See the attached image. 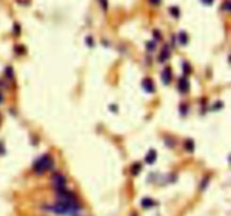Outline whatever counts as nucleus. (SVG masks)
I'll list each match as a JSON object with an SVG mask.
<instances>
[{
  "label": "nucleus",
  "instance_id": "nucleus-6",
  "mask_svg": "<svg viewBox=\"0 0 231 216\" xmlns=\"http://www.w3.org/2000/svg\"><path fill=\"white\" fill-rule=\"evenodd\" d=\"M170 55V52H169V47L166 45L164 49L161 50V52H160V55H159V57H158V60L160 62H165L168 60V57H169Z\"/></svg>",
  "mask_w": 231,
  "mask_h": 216
},
{
  "label": "nucleus",
  "instance_id": "nucleus-2",
  "mask_svg": "<svg viewBox=\"0 0 231 216\" xmlns=\"http://www.w3.org/2000/svg\"><path fill=\"white\" fill-rule=\"evenodd\" d=\"M52 181L54 184V188L57 189V192L62 190V189H66V184L67 180L64 178V176H62L61 173H55L52 178Z\"/></svg>",
  "mask_w": 231,
  "mask_h": 216
},
{
  "label": "nucleus",
  "instance_id": "nucleus-11",
  "mask_svg": "<svg viewBox=\"0 0 231 216\" xmlns=\"http://www.w3.org/2000/svg\"><path fill=\"white\" fill-rule=\"evenodd\" d=\"M185 147L190 152H192L194 150V142L192 141V140H188V141H186L185 143Z\"/></svg>",
  "mask_w": 231,
  "mask_h": 216
},
{
  "label": "nucleus",
  "instance_id": "nucleus-20",
  "mask_svg": "<svg viewBox=\"0 0 231 216\" xmlns=\"http://www.w3.org/2000/svg\"><path fill=\"white\" fill-rule=\"evenodd\" d=\"M224 8H226V10H230V6H229V1H226V4H224Z\"/></svg>",
  "mask_w": 231,
  "mask_h": 216
},
{
  "label": "nucleus",
  "instance_id": "nucleus-7",
  "mask_svg": "<svg viewBox=\"0 0 231 216\" xmlns=\"http://www.w3.org/2000/svg\"><path fill=\"white\" fill-rule=\"evenodd\" d=\"M156 159H157V152L155 151V150H150V151L147 153V155H145V162L147 163H153L155 161H156Z\"/></svg>",
  "mask_w": 231,
  "mask_h": 216
},
{
  "label": "nucleus",
  "instance_id": "nucleus-5",
  "mask_svg": "<svg viewBox=\"0 0 231 216\" xmlns=\"http://www.w3.org/2000/svg\"><path fill=\"white\" fill-rule=\"evenodd\" d=\"M171 78H173V72H171L170 68H166V69L162 71V73H161L162 82H164L165 85H168V83H170V81H171Z\"/></svg>",
  "mask_w": 231,
  "mask_h": 216
},
{
  "label": "nucleus",
  "instance_id": "nucleus-4",
  "mask_svg": "<svg viewBox=\"0 0 231 216\" xmlns=\"http://www.w3.org/2000/svg\"><path fill=\"white\" fill-rule=\"evenodd\" d=\"M142 87H143V89L147 91V92H150V94H152L155 92V90H156V87H155V83L151 79H145L143 81H142Z\"/></svg>",
  "mask_w": 231,
  "mask_h": 216
},
{
  "label": "nucleus",
  "instance_id": "nucleus-18",
  "mask_svg": "<svg viewBox=\"0 0 231 216\" xmlns=\"http://www.w3.org/2000/svg\"><path fill=\"white\" fill-rule=\"evenodd\" d=\"M149 2H150V4H152V5H155V6H157V5H160L161 0H149Z\"/></svg>",
  "mask_w": 231,
  "mask_h": 216
},
{
  "label": "nucleus",
  "instance_id": "nucleus-13",
  "mask_svg": "<svg viewBox=\"0 0 231 216\" xmlns=\"http://www.w3.org/2000/svg\"><path fill=\"white\" fill-rule=\"evenodd\" d=\"M147 49H148V51L152 52L153 50L156 49V43L155 42H148L147 43Z\"/></svg>",
  "mask_w": 231,
  "mask_h": 216
},
{
  "label": "nucleus",
  "instance_id": "nucleus-17",
  "mask_svg": "<svg viewBox=\"0 0 231 216\" xmlns=\"http://www.w3.org/2000/svg\"><path fill=\"white\" fill-rule=\"evenodd\" d=\"M153 35H155V38H156V40H160L161 38L160 33L158 32V31H155V32H153Z\"/></svg>",
  "mask_w": 231,
  "mask_h": 216
},
{
  "label": "nucleus",
  "instance_id": "nucleus-19",
  "mask_svg": "<svg viewBox=\"0 0 231 216\" xmlns=\"http://www.w3.org/2000/svg\"><path fill=\"white\" fill-rule=\"evenodd\" d=\"M201 1H202L204 5H211L213 2V0H201Z\"/></svg>",
  "mask_w": 231,
  "mask_h": 216
},
{
  "label": "nucleus",
  "instance_id": "nucleus-10",
  "mask_svg": "<svg viewBox=\"0 0 231 216\" xmlns=\"http://www.w3.org/2000/svg\"><path fill=\"white\" fill-rule=\"evenodd\" d=\"M153 204H155V203H153V200L150 199V198H145V199H142V201H141V205L145 208L152 207Z\"/></svg>",
  "mask_w": 231,
  "mask_h": 216
},
{
  "label": "nucleus",
  "instance_id": "nucleus-21",
  "mask_svg": "<svg viewBox=\"0 0 231 216\" xmlns=\"http://www.w3.org/2000/svg\"><path fill=\"white\" fill-rule=\"evenodd\" d=\"M86 42H88V45H90V46H91V45H93V41H91V38H90V37H88V38H87V40H86Z\"/></svg>",
  "mask_w": 231,
  "mask_h": 216
},
{
  "label": "nucleus",
  "instance_id": "nucleus-3",
  "mask_svg": "<svg viewBox=\"0 0 231 216\" xmlns=\"http://www.w3.org/2000/svg\"><path fill=\"white\" fill-rule=\"evenodd\" d=\"M178 90L182 94H186L190 90V81L187 80V78H181L178 80Z\"/></svg>",
  "mask_w": 231,
  "mask_h": 216
},
{
  "label": "nucleus",
  "instance_id": "nucleus-14",
  "mask_svg": "<svg viewBox=\"0 0 231 216\" xmlns=\"http://www.w3.org/2000/svg\"><path fill=\"white\" fill-rule=\"evenodd\" d=\"M183 69H184V72H185V73H190V64H188L187 62H184V63H183Z\"/></svg>",
  "mask_w": 231,
  "mask_h": 216
},
{
  "label": "nucleus",
  "instance_id": "nucleus-22",
  "mask_svg": "<svg viewBox=\"0 0 231 216\" xmlns=\"http://www.w3.org/2000/svg\"><path fill=\"white\" fill-rule=\"evenodd\" d=\"M2 100H4V97H2V94H1V92H0V104H1V102H2Z\"/></svg>",
  "mask_w": 231,
  "mask_h": 216
},
{
  "label": "nucleus",
  "instance_id": "nucleus-16",
  "mask_svg": "<svg viewBox=\"0 0 231 216\" xmlns=\"http://www.w3.org/2000/svg\"><path fill=\"white\" fill-rule=\"evenodd\" d=\"M6 74L8 76V78H10V79H12V76H14V72H12V69L9 66V68H7L6 69Z\"/></svg>",
  "mask_w": 231,
  "mask_h": 216
},
{
  "label": "nucleus",
  "instance_id": "nucleus-15",
  "mask_svg": "<svg viewBox=\"0 0 231 216\" xmlns=\"http://www.w3.org/2000/svg\"><path fill=\"white\" fill-rule=\"evenodd\" d=\"M99 2H100V6H102V8H103V10H107V6H108V2H107V0H99Z\"/></svg>",
  "mask_w": 231,
  "mask_h": 216
},
{
  "label": "nucleus",
  "instance_id": "nucleus-8",
  "mask_svg": "<svg viewBox=\"0 0 231 216\" xmlns=\"http://www.w3.org/2000/svg\"><path fill=\"white\" fill-rule=\"evenodd\" d=\"M178 42L181 43L182 45H186L187 42H188V36L185 32H181L178 34Z\"/></svg>",
  "mask_w": 231,
  "mask_h": 216
},
{
  "label": "nucleus",
  "instance_id": "nucleus-12",
  "mask_svg": "<svg viewBox=\"0 0 231 216\" xmlns=\"http://www.w3.org/2000/svg\"><path fill=\"white\" fill-rule=\"evenodd\" d=\"M170 14H171L174 17L177 18V17L179 16V9H178L177 7H171V8H170Z\"/></svg>",
  "mask_w": 231,
  "mask_h": 216
},
{
  "label": "nucleus",
  "instance_id": "nucleus-9",
  "mask_svg": "<svg viewBox=\"0 0 231 216\" xmlns=\"http://www.w3.org/2000/svg\"><path fill=\"white\" fill-rule=\"evenodd\" d=\"M141 169H142V166H141L140 163H134L132 167H131V172H132V175L136 176L141 171Z\"/></svg>",
  "mask_w": 231,
  "mask_h": 216
},
{
  "label": "nucleus",
  "instance_id": "nucleus-1",
  "mask_svg": "<svg viewBox=\"0 0 231 216\" xmlns=\"http://www.w3.org/2000/svg\"><path fill=\"white\" fill-rule=\"evenodd\" d=\"M52 167H53V159L49 154H44L35 161L33 170L37 175H43L46 171H49Z\"/></svg>",
  "mask_w": 231,
  "mask_h": 216
}]
</instances>
